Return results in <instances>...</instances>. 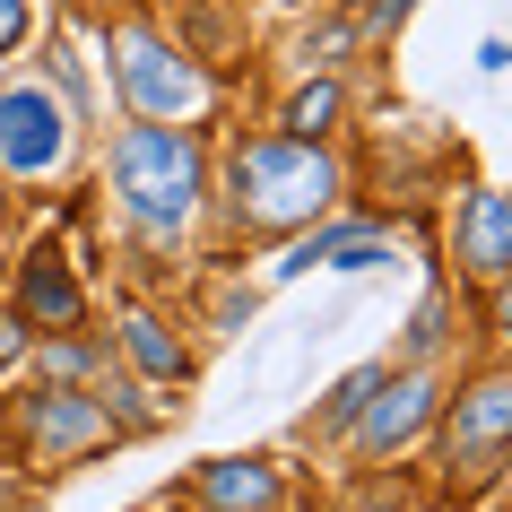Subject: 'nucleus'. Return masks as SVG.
I'll return each instance as SVG.
<instances>
[{
    "mask_svg": "<svg viewBox=\"0 0 512 512\" xmlns=\"http://www.w3.org/2000/svg\"><path fill=\"white\" fill-rule=\"evenodd\" d=\"M209 191V148L191 122H131L113 139V200L139 235H183Z\"/></svg>",
    "mask_w": 512,
    "mask_h": 512,
    "instance_id": "2",
    "label": "nucleus"
},
{
    "mask_svg": "<svg viewBox=\"0 0 512 512\" xmlns=\"http://www.w3.org/2000/svg\"><path fill=\"white\" fill-rule=\"evenodd\" d=\"M113 87H122V105L139 122H183V113L209 105V70L183 53V44H165L157 27H122L113 35Z\"/></svg>",
    "mask_w": 512,
    "mask_h": 512,
    "instance_id": "3",
    "label": "nucleus"
},
{
    "mask_svg": "<svg viewBox=\"0 0 512 512\" xmlns=\"http://www.w3.org/2000/svg\"><path fill=\"white\" fill-rule=\"evenodd\" d=\"M434 408H443V382L434 374H417V365H408V374H382L374 400L356 408V443L374 460H391V452H408V443L434 426Z\"/></svg>",
    "mask_w": 512,
    "mask_h": 512,
    "instance_id": "7",
    "label": "nucleus"
},
{
    "mask_svg": "<svg viewBox=\"0 0 512 512\" xmlns=\"http://www.w3.org/2000/svg\"><path fill=\"white\" fill-rule=\"evenodd\" d=\"M382 374H391V365H356V374L339 382V391H330L322 408H313V426H322V434H339V426H356V408L374 400V382H382Z\"/></svg>",
    "mask_w": 512,
    "mask_h": 512,
    "instance_id": "15",
    "label": "nucleus"
},
{
    "mask_svg": "<svg viewBox=\"0 0 512 512\" xmlns=\"http://www.w3.org/2000/svg\"><path fill=\"white\" fill-rule=\"evenodd\" d=\"M504 261H512V235H504V191H495V183H478L469 200H460V217H452V270H460V278H478V287H495V278H504Z\"/></svg>",
    "mask_w": 512,
    "mask_h": 512,
    "instance_id": "11",
    "label": "nucleus"
},
{
    "mask_svg": "<svg viewBox=\"0 0 512 512\" xmlns=\"http://www.w3.org/2000/svg\"><path fill=\"white\" fill-rule=\"evenodd\" d=\"M408 9H417V0H356V27H365V35H391Z\"/></svg>",
    "mask_w": 512,
    "mask_h": 512,
    "instance_id": "17",
    "label": "nucleus"
},
{
    "mask_svg": "<svg viewBox=\"0 0 512 512\" xmlns=\"http://www.w3.org/2000/svg\"><path fill=\"white\" fill-rule=\"evenodd\" d=\"M18 356H27V322H18V313H0V365H18Z\"/></svg>",
    "mask_w": 512,
    "mask_h": 512,
    "instance_id": "20",
    "label": "nucleus"
},
{
    "mask_svg": "<svg viewBox=\"0 0 512 512\" xmlns=\"http://www.w3.org/2000/svg\"><path fill=\"white\" fill-rule=\"evenodd\" d=\"M35 374L44 382H105V348H96V339H87V322L79 330H44V348H35Z\"/></svg>",
    "mask_w": 512,
    "mask_h": 512,
    "instance_id": "13",
    "label": "nucleus"
},
{
    "mask_svg": "<svg viewBox=\"0 0 512 512\" xmlns=\"http://www.w3.org/2000/svg\"><path fill=\"white\" fill-rule=\"evenodd\" d=\"M70 165V113H61L53 87L9 79L0 87V174L9 183H53Z\"/></svg>",
    "mask_w": 512,
    "mask_h": 512,
    "instance_id": "5",
    "label": "nucleus"
},
{
    "mask_svg": "<svg viewBox=\"0 0 512 512\" xmlns=\"http://www.w3.org/2000/svg\"><path fill=\"white\" fill-rule=\"evenodd\" d=\"M512 460V382L486 365L452 408H443V478L452 486H495Z\"/></svg>",
    "mask_w": 512,
    "mask_h": 512,
    "instance_id": "4",
    "label": "nucleus"
},
{
    "mask_svg": "<svg viewBox=\"0 0 512 512\" xmlns=\"http://www.w3.org/2000/svg\"><path fill=\"white\" fill-rule=\"evenodd\" d=\"M18 434L35 443V460H87V452H105L113 443V408L87 391V382H44L27 408H18Z\"/></svg>",
    "mask_w": 512,
    "mask_h": 512,
    "instance_id": "6",
    "label": "nucleus"
},
{
    "mask_svg": "<svg viewBox=\"0 0 512 512\" xmlns=\"http://www.w3.org/2000/svg\"><path fill=\"white\" fill-rule=\"evenodd\" d=\"M443 322H452V296L434 287V296L417 304V330H408V348H417V356H426V348H443Z\"/></svg>",
    "mask_w": 512,
    "mask_h": 512,
    "instance_id": "16",
    "label": "nucleus"
},
{
    "mask_svg": "<svg viewBox=\"0 0 512 512\" xmlns=\"http://www.w3.org/2000/svg\"><path fill=\"white\" fill-rule=\"evenodd\" d=\"M339 209V157L296 131H252L226 157V217L235 235H296Z\"/></svg>",
    "mask_w": 512,
    "mask_h": 512,
    "instance_id": "1",
    "label": "nucleus"
},
{
    "mask_svg": "<svg viewBox=\"0 0 512 512\" xmlns=\"http://www.w3.org/2000/svg\"><path fill=\"white\" fill-rule=\"evenodd\" d=\"M183 495L200 512H287V478H278V460L243 452V460H200L183 478Z\"/></svg>",
    "mask_w": 512,
    "mask_h": 512,
    "instance_id": "9",
    "label": "nucleus"
},
{
    "mask_svg": "<svg viewBox=\"0 0 512 512\" xmlns=\"http://www.w3.org/2000/svg\"><path fill=\"white\" fill-rule=\"evenodd\" d=\"M165 512H174V504H165Z\"/></svg>",
    "mask_w": 512,
    "mask_h": 512,
    "instance_id": "21",
    "label": "nucleus"
},
{
    "mask_svg": "<svg viewBox=\"0 0 512 512\" xmlns=\"http://www.w3.org/2000/svg\"><path fill=\"white\" fill-rule=\"evenodd\" d=\"M382 261H391V226H382V217H330V226H313V235L287 243L278 278H304V270H382Z\"/></svg>",
    "mask_w": 512,
    "mask_h": 512,
    "instance_id": "10",
    "label": "nucleus"
},
{
    "mask_svg": "<svg viewBox=\"0 0 512 512\" xmlns=\"http://www.w3.org/2000/svg\"><path fill=\"white\" fill-rule=\"evenodd\" d=\"M348 44H356V27H322V35H304V61H322V70H330Z\"/></svg>",
    "mask_w": 512,
    "mask_h": 512,
    "instance_id": "19",
    "label": "nucleus"
},
{
    "mask_svg": "<svg viewBox=\"0 0 512 512\" xmlns=\"http://www.w3.org/2000/svg\"><path fill=\"white\" fill-rule=\"evenodd\" d=\"M9 313H18V322H35V339H44V330H79V322H87V287L70 278V261H61L53 243H27V252H18Z\"/></svg>",
    "mask_w": 512,
    "mask_h": 512,
    "instance_id": "8",
    "label": "nucleus"
},
{
    "mask_svg": "<svg viewBox=\"0 0 512 512\" xmlns=\"http://www.w3.org/2000/svg\"><path fill=\"white\" fill-rule=\"evenodd\" d=\"M339 113H348L339 79H304L296 96H287V113H278V122H287L296 139H330V131H339Z\"/></svg>",
    "mask_w": 512,
    "mask_h": 512,
    "instance_id": "14",
    "label": "nucleus"
},
{
    "mask_svg": "<svg viewBox=\"0 0 512 512\" xmlns=\"http://www.w3.org/2000/svg\"><path fill=\"white\" fill-rule=\"evenodd\" d=\"M35 27V0H0V53H18Z\"/></svg>",
    "mask_w": 512,
    "mask_h": 512,
    "instance_id": "18",
    "label": "nucleus"
},
{
    "mask_svg": "<svg viewBox=\"0 0 512 512\" xmlns=\"http://www.w3.org/2000/svg\"><path fill=\"white\" fill-rule=\"evenodd\" d=\"M113 348L131 356V365H139L148 382H157V391H183V382H191V339H183L174 322H165V313H148V304H131V313H122Z\"/></svg>",
    "mask_w": 512,
    "mask_h": 512,
    "instance_id": "12",
    "label": "nucleus"
}]
</instances>
